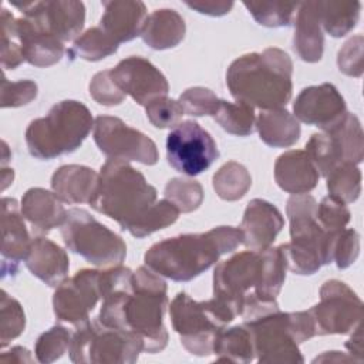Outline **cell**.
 <instances>
[{"label":"cell","mask_w":364,"mask_h":364,"mask_svg":"<svg viewBox=\"0 0 364 364\" xmlns=\"http://www.w3.org/2000/svg\"><path fill=\"white\" fill-rule=\"evenodd\" d=\"M168 307V289L161 274L141 266L134 272L132 286L102 299L98 320L112 328L136 334L145 353H159L168 344L164 313Z\"/></svg>","instance_id":"1"},{"label":"cell","mask_w":364,"mask_h":364,"mask_svg":"<svg viewBox=\"0 0 364 364\" xmlns=\"http://www.w3.org/2000/svg\"><path fill=\"white\" fill-rule=\"evenodd\" d=\"M239 245H243L239 228L218 226L203 233H185L156 242L145 252L144 262L162 277L189 282Z\"/></svg>","instance_id":"2"},{"label":"cell","mask_w":364,"mask_h":364,"mask_svg":"<svg viewBox=\"0 0 364 364\" xmlns=\"http://www.w3.org/2000/svg\"><path fill=\"white\" fill-rule=\"evenodd\" d=\"M293 61L277 47L247 53L232 61L226 85L236 101L262 111L283 108L293 92Z\"/></svg>","instance_id":"3"},{"label":"cell","mask_w":364,"mask_h":364,"mask_svg":"<svg viewBox=\"0 0 364 364\" xmlns=\"http://www.w3.org/2000/svg\"><path fill=\"white\" fill-rule=\"evenodd\" d=\"M156 189L127 161L108 159L98 173L91 208L128 230L154 203Z\"/></svg>","instance_id":"4"},{"label":"cell","mask_w":364,"mask_h":364,"mask_svg":"<svg viewBox=\"0 0 364 364\" xmlns=\"http://www.w3.org/2000/svg\"><path fill=\"white\" fill-rule=\"evenodd\" d=\"M94 128L91 111L80 101L64 100L46 117L33 119L26 129V145L31 156L48 161L77 151Z\"/></svg>","instance_id":"5"},{"label":"cell","mask_w":364,"mask_h":364,"mask_svg":"<svg viewBox=\"0 0 364 364\" xmlns=\"http://www.w3.org/2000/svg\"><path fill=\"white\" fill-rule=\"evenodd\" d=\"M317 202L309 193L291 195L286 213L290 222V243H283L287 269L294 274L310 276L333 263L336 236L326 233L316 219Z\"/></svg>","instance_id":"6"},{"label":"cell","mask_w":364,"mask_h":364,"mask_svg":"<svg viewBox=\"0 0 364 364\" xmlns=\"http://www.w3.org/2000/svg\"><path fill=\"white\" fill-rule=\"evenodd\" d=\"M169 317L181 344L198 357L213 354L218 334L235 318L229 309L215 297L196 301L185 291H179L171 301Z\"/></svg>","instance_id":"7"},{"label":"cell","mask_w":364,"mask_h":364,"mask_svg":"<svg viewBox=\"0 0 364 364\" xmlns=\"http://www.w3.org/2000/svg\"><path fill=\"white\" fill-rule=\"evenodd\" d=\"M142 351L136 334L108 327L98 317L75 326L68 348L73 363L91 364H132Z\"/></svg>","instance_id":"8"},{"label":"cell","mask_w":364,"mask_h":364,"mask_svg":"<svg viewBox=\"0 0 364 364\" xmlns=\"http://www.w3.org/2000/svg\"><path fill=\"white\" fill-rule=\"evenodd\" d=\"M61 228L64 245L75 255L84 257L97 267L122 264L127 256V245L121 236L100 223L90 212L71 208Z\"/></svg>","instance_id":"9"},{"label":"cell","mask_w":364,"mask_h":364,"mask_svg":"<svg viewBox=\"0 0 364 364\" xmlns=\"http://www.w3.org/2000/svg\"><path fill=\"white\" fill-rule=\"evenodd\" d=\"M249 330L255 358L263 364H299L304 358L299 350V344L291 336L289 324V313L280 311L279 306L263 311L243 321Z\"/></svg>","instance_id":"10"},{"label":"cell","mask_w":364,"mask_h":364,"mask_svg":"<svg viewBox=\"0 0 364 364\" xmlns=\"http://www.w3.org/2000/svg\"><path fill=\"white\" fill-rule=\"evenodd\" d=\"M316 336L350 334L363 318V301L344 282L331 279L320 289V301L309 309Z\"/></svg>","instance_id":"11"},{"label":"cell","mask_w":364,"mask_h":364,"mask_svg":"<svg viewBox=\"0 0 364 364\" xmlns=\"http://www.w3.org/2000/svg\"><path fill=\"white\" fill-rule=\"evenodd\" d=\"M219 149L212 135L196 121L179 122L166 136V159L178 172L196 176L210 168Z\"/></svg>","instance_id":"12"},{"label":"cell","mask_w":364,"mask_h":364,"mask_svg":"<svg viewBox=\"0 0 364 364\" xmlns=\"http://www.w3.org/2000/svg\"><path fill=\"white\" fill-rule=\"evenodd\" d=\"M92 129L95 145L109 159L136 161L144 165H155L159 159L156 144L118 117L100 115L94 119Z\"/></svg>","instance_id":"13"},{"label":"cell","mask_w":364,"mask_h":364,"mask_svg":"<svg viewBox=\"0 0 364 364\" xmlns=\"http://www.w3.org/2000/svg\"><path fill=\"white\" fill-rule=\"evenodd\" d=\"M259 273V252L235 253L213 270V297L240 316L246 294L255 287Z\"/></svg>","instance_id":"14"},{"label":"cell","mask_w":364,"mask_h":364,"mask_svg":"<svg viewBox=\"0 0 364 364\" xmlns=\"http://www.w3.org/2000/svg\"><path fill=\"white\" fill-rule=\"evenodd\" d=\"M100 299V270L81 269L55 287L53 310L58 321L78 326L90 318Z\"/></svg>","instance_id":"15"},{"label":"cell","mask_w":364,"mask_h":364,"mask_svg":"<svg viewBox=\"0 0 364 364\" xmlns=\"http://www.w3.org/2000/svg\"><path fill=\"white\" fill-rule=\"evenodd\" d=\"M11 3V1H10ZM21 10L23 17L46 30L61 43L80 36L85 23V7L77 0H46L11 3Z\"/></svg>","instance_id":"16"},{"label":"cell","mask_w":364,"mask_h":364,"mask_svg":"<svg viewBox=\"0 0 364 364\" xmlns=\"http://www.w3.org/2000/svg\"><path fill=\"white\" fill-rule=\"evenodd\" d=\"M109 71L121 91L139 105L145 107L159 97H166L169 91L166 77L144 57H127Z\"/></svg>","instance_id":"17"},{"label":"cell","mask_w":364,"mask_h":364,"mask_svg":"<svg viewBox=\"0 0 364 364\" xmlns=\"http://www.w3.org/2000/svg\"><path fill=\"white\" fill-rule=\"evenodd\" d=\"M293 112L297 121L328 131L338 125L348 111L338 90L330 82H323L303 88L293 102Z\"/></svg>","instance_id":"18"},{"label":"cell","mask_w":364,"mask_h":364,"mask_svg":"<svg viewBox=\"0 0 364 364\" xmlns=\"http://www.w3.org/2000/svg\"><path fill=\"white\" fill-rule=\"evenodd\" d=\"M1 277L16 276L20 263L26 259L31 239L14 198L1 199Z\"/></svg>","instance_id":"19"},{"label":"cell","mask_w":364,"mask_h":364,"mask_svg":"<svg viewBox=\"0 0 364 364\" xmlns=\"http://www.w3.org/2000/svg\"><path fill=\"white\" fill-rule=\"evenodd\" d=\"M284 226L280 210L264 199H252L243 213L240 230L243 245L249 250L260 252L270 247Z\"/></svg>","instance_id":"20"},{"label":"cell","mask_w":364,"mask_h":364,"mask_svg":"<svg viewBox=\"0 0 364 364\" xmlns=\"http://www.w3.org/2000/svg\"><path fill=\"white\" fill-rule=\"evenodd\" d=\"M104 13L100 26L118 44L141 36L146 20V7L139 0L102 1Z\"/></svg>","instance_id":"21"},{"label":"cell","mask_w":364,"mask_h":364,"mask_svg":"<svg viewBox=\"0 0 364 364\" xmlns=\"http://www.w3.org/2000/svg\"><path fill=\"white\" fill-rule=\"evenodd\" d=\"M24 263L33 276L51 287L64 282L70 269L67 252L44 236L31 239Z\"/></svg>","instance_id":"22"},{"label":"cell","mask_w":364,"mask_h":364,"mask_svg":"<svg viewBox=\"0 0 364 364\" xmlns=\"http://www.w3.org/2000/svg\"><path fill=\"white\" fill-rule=\"evenodd\" d=\"M318 172L306 151L291 149L274 162V181L280 189L291 195L309 193L317 186Z\"/></svg>","instance_id":"23"},{"label":"cell","mask_w":364,"mask_h":364,"mask_svg":"<svg viewBox=\"0 0 364 364\" xmlns=\"http://www.w3.org/2000/svg\"><path fill=\"white\" fill-rule=\"evenodd\" d=\"M24 219L33 226V230L47 233L64 223L67 209L63 200L44 188H30L20 202Z\"/></svg>","instance_id":"24"},{"label":"cell","mask_w":364,"mask_h":364,"mask_svg":"<svg viewBox=\"0 0 364 364\" xmlns=\"http://www.w3.org/2000/svg\"><path fill=\"white\" fill-rule=\"evenodd\" d=\"M17 30L24 61L34 67H50L64 55V43L40 28L26 17L17 18Z\"/></svg>","instance_id":"25"},{"label":"cell","mask_w":364,"mask_h":364,"mask_svg":"<svg viewBox=\"0 0 364 364\" xmlns=\"http://www.w3.org/2000/svg\"><path fill=\"white\" fill-rule=\"evenodd\" d=\"M293 50L306 63H317L323 57L324 36L318 21L316 1H303L297 6Z\"/></svg>","instance_id":"26"},{"label":"cell","mask_w":364,"mask_h":364,"mask_svg":"<svg viewBox=\"0 0 364 364\" xmlns=\"http://www.w3.org/2000/svg\"><path fill=\"white\" fill-rule=\"evenodd\" d=\"M98 173L85 165H63L51 176L53 192L65 203L90 202L97 188Z\"/></svg>","instance_id":"27"},{"label":"cell","mask_w":364,"mask_h":364,"mask_svg":"<svg viewBox=\"0 0 364 364\" xmlns=\"http://www.w3.org/2000/svg\"><path fill=\"white\" fill-rule=\"evenodd\" d=\"M186 26L182 16L172 9H158L146 16L141 37L152 50L176 47L185 37Z\"/></svg>","instance_id":"28"},{"label":"cell","mask_w":364,"mask_h":364,"mask_svg":"<svg viewBox=\"0 0 364 364\" xmlns=\"http://www.w3.org/2000/svg\"><path fill=\"white\" fill-rule=\"evenodd\" d=\"M256 129L260 139L273 148H289L301 134L299 121L284 108L260 111L256 117Z\"/></svg>","instance_id":"29"},{"label":"cell","mask_w":364,"mask_h":364,"mask_svg":"<svg viewBox=\"0 0 364 364\" xmlns=\"http://www.w3.org/2000/svg\"><path fill=\"white\" fill-rule=\"evenodd\" d=\"M287 260L283 245L259 252V273L253 291L264 299H276L284 284Z\"/></svg>","instance_id":"30"},{"label":"cell","mask_w":364,"mask_h":364,"mask_svg":"<svg viewBox=\"0 0 364 364\" xmlns=\"http://www.w3.org/2000/svg\"><path fill=\"white\" fill-rule=\"evenodd\" d=\"M321 30L331 37L340 38L348 34L358 23L360 1L314 0Z\"/></svg>","instance_id":"31"},{"label":"cell","mask_w":364,"mask_h":364,"mask_svg":"<svg viewBox=\"0 0 364 364\" xmlns=\"http://www.w3.org/2000/svg\"><path fill=\"white\" fill-rule=\"evenodd\" d=\"M216 363L247 364L255 360V347L249 330L242 326L223 328L213 344Z\"/></svg>","instance_id":"32"},{"label":"cell","mask_w":364,"mask_h":364,"mask_svg":"<svg viewBox=\"0 0 364 364\" xmlns=\"http://www.w3.org/2000/svg\"><path fill=\"white\" fill-rule=\"evenodd\" d=\"M306 154L316 166L320 176H327L338 165L344 164L343 149L331 131L313 134L306 144Z\"/></svg>","instance_id":"33"},{"label":"cell","mask_w":364,"mask_h":364,"mask_svg":"<svg viewBox=\"0 0 364 364\" xmlns=\"http://www.w3.org/2000/svg\"><path fill=\"white\" fill-rule=\"evenodd\" d=\"M212 185L220 199L235 202L247 193L252 186V176L246 166L236 161H229L215 172Z\"/></svg>","instance_id":"34"},{"label":"cell","mask_w":364,"mask_h":364,"mask_svg":"<svg viewBox=\"0 0 364 364\" xmlns=\"http://www.w3.org/2000/svg\"><path fill=\"white\" fill-rule=\"evenodd\" d=\"M118 43L112 40L101 27H91L80 34L71 48L67 51L71 60L81 58L85 61H100L118 50Z\"/></svg>","instance_id":"35"},{"label":"cell","mask_w":364,"mask_h":364,"mask_svg":"<svg viewBox=\"0 0 364 364\" xmlns=\"http://www.w3.org/2000/svg\"><path fill=\"white\" fill-rule=\"evenodd\" d=\"M213 119L228 132L237 136H247L256 129V115L253 107L236 101H219Z\"/></svg>","instance_id":"36"},{"label":"cell","mask_w":364,"mask_h":364,"mask_svg":"<svg viewBox=\"0 0 364 364\" xmlns=\"http://www.w3.org/2000/svg\"><path fill=\"white\" fill-rule=\"evenodd\" d=\"M328 196L343 202L353 203L361 193V171L357 165L343 164L338 165L327 176Z\"/></svg>","instance_id":"37"},{"label":"cell","mask_w":364,"mask_h":364,"mask_svg":"<svg viewBox=\"0 0 364 364\" xmlns=\"http://www.w3.org/2000/svg\"><path fill=\"white\" fill-rule=\"evenodd\" d=\"M179 209L168 199L156 200L129 229L128 232L134 237H145L156 230L171 226L179 218Z\"/></svg>","instance_id":"38"},{"label":"cell","mask_w":364,"mask_h":364,"mask_svg":"<svg viewBox=\"0 0 364 364\" xmlns=\"http://www.w3.org/2000/svg\"><path fill=\"white\" fill-rule=\"evenodd\" d=\"M328 131L334 132V135L337 136L341 145L344 164H353V165L361 164L363 155H364V141H363V129H361L358 117L355 114L347 112L344 119Z\"/></svg>","instance_id":"39"},{"label":"cell","mask_w":364,"mask_h":364,"mask_svg":"<svg viewBox=\"0 0 364 364\" xmlns=\"http://www.w3.org/2000/svg\"><path fill=\"white\" fill-rule=\"evenodd\" d=\"M243 6L252 17L264 27L277 28L293 21L299 3L290 1H245Z\"/></svg>","instance_id":"40"},{"label":"cell","mask_w":364,"mask_h":364,"mask_svg":"<svg viewBox=\"0 0 364 364\" xmlns=\"http://www.w3.org/2000/svg\"><path fill=\"white\" fill-rule=\"evenodd\" d=\"M164 195L165 199L179 209V212L189 213L202 205L205 193L202 185L195 179L172 178L166 182Z\"/></svg>","instance_id":"41"},{"label":"cell","mask_w":364,"mask_h":364,"mask_svg":"<svg viewBox=\"0 0 364 364\" xmlns=\"http://www.w3.org/2000/svg\"><path fill=\"white\" fill-rule=\"evenodd\" d=\"M1 67L4 70H14L23 61V47L17 30V18L7 10L1 9Z\"/></svg>","instance_id":"42"},{"label":"cell","mask_w":364,"mask_h":364,"mask_svg":"<svg viewBox=\"0 0 364 364\" xmlns=\"http://www.w3.org/2000/svg\"><path fill=\"white\" fill-rule=\"evenodd\" d=\"M26 327V314L18 300L1 290L0 299V347L17 338Z\"/></svg>","instance_id":"43"},{"label":"cell","mask_w":364,"mask_h":364,"mask_svg":"<svg viewBox=\"0 0 364 364\" xmlns=\"http://www.w3.org/2000/svg\"><path fill=\"white\" fill-rule=\"evenodd\" d=\"M73 333L64 326H53L44 331L36 341V358L41 364H50L68 353Z\"/></svg>","instance_id":"44"},{"label":"cell","mask_w":364,"mask_h":364,"mask_svg":"<svg viewBox=\"0 0 364 364\" xmlns=\"http://www.w3.org/2000/svg\"><path fill=\"white\" fill-rule=\"evenodd\" d=\"M316 219L326 233L337 235L338 232L346 229L347 223L351 219V213L346 203L331 196H326L321 199L320 203H317Z\"/></svg>","instance_id":"45"},{"label":"cell","mask_w":364,"mask_h":364,"mask_svg":"<svg viewBox=\"0 0 364 364\" xmlns=\"http://www.w3.org/2000/svg\"><path fill=\"white\" fill-rule=\"evenodd\" d=\"M179 104L183 114L192 117H205L216 112L219 107V98L213 91L205 87H191L179 95Z\"/></svg>","instance_id":"46"},{"label":"cell","mask_w":364,"mask_h":364,"mask_svg":"<svg viewBox=\"0 0 364 364\" xmlns=\"http://www.w3.org/2000/svg\"><path fill=\"white\" fill-rule=\"evenodd\" d=\"M145 112L148 121L159 129L176 127L183 115L179 101L168 97H159L151 101L148 105H145Z\"/></svg>","instance_id":"47"},{"label":"cell","mask_w":364,"mask_h":364,"mask_svg":"<svg viewBox=\"0 0 364 364\" xmlns=\"http://www.w3.org/2000/svg\"><path fill=\"white\" fill-rule=\"evenodd\" d=\"M38 87L31 80L9 81L6 77L1 80V108H17L30 104L37 97Z\"/></svg>","instance_id":"48"},{"label":"cell","mask_w":364,"mask_h":364,"mask_svg":"<svg viewBox=\"0 0 364 364\" xmlns=\"http://www.w3.org/2000/svg\"><path fill=\"white\" fill-rule=\"evenodd\" d=\"M90 95L92 100L101 105L105 107H114L121 104L125 100V94L121 91V88L115 84V81L111 77L109 70H104L97 73L88 85Z\"/></svg>","instance_id":"49"},{"label":"cell","mask_w":364,"mask_h":364,"mask_svg":"<svg viewBox=\"0 0 364 364\" xmlns=\"http://www.w3.org/2000/svg\"><path fill=\"white\" fill-rule=\"evenodd\" d=\"M360 255V235L355 229H343L333 243V262L338 269L350 267Z\"/></svg>","instance_id":"50"},{"label":"cell","mask_w":364,"mask_h":364,"mask_svg":"<svg viewBox=\"0 0 364 364\" xmlns=\"http://www.w3.org/2000/svg\"><path fill=\"white\" fill-rule=\"evenodd\" d=\"M363 46L364 38L361 34H357L347 40L337 54L338 70L350 77L363 75Z\"/></svg>","instance_id":"51"},{"label":"cell","mask_w":364,"mask_h":364,"mask_svg":"<svg viewBox=\"0 0 364 364\" xmlns=\"http://www.w3.org/2000/svg\"><path fill=\"white\" fill-rule=\"evenodd\" d=\"M289 324L293 338L297 344H301L316 336L314 321L307 311H291L289 313Z\"/></svg>","instance_id":"52"},{"label":"cell","mask_w":364,"mask_h":364,"mask_svg":"<svg viewBox=\"0 0 364 364\" xmlns=\"http://www.w3.org/2000/svg\"><path fill=\"white\" fill-rule=\"evenodd\" d=\"M185 4L200 14L220 17L228 14L235 3L228 0H185Z\"/></svg>","instance_id":"53"},{"label":"cell","mask_w":364,"mask_h":364,"mask_svg":"<svg viewBox=\"0 0 364 364\" xmlns=\"http://www.w3.org/2000/svg\"><path fill=\"white\" fill-rule=\"evenodd\" d=\"M0 361L4 364H31L34 363V358L26 347L14 346L10 350L1 353Z\"/></svg>","instance_id":"54"},{"label":"cell","mask_w":364,"mask_h":364,"mask_svg":"<svg viewBox=\"0 0 364 364\" xmlns=\"http://www.w3.org/2000/svg\"><path fill=\"white\" fill-rule=\"evenodd\" d=\"M363 326L360 324L351 334V337L346 341V348L348 350V354L355 358L357 363L363 361Z\"/></svg>","instance_id":"55"},{"label":"cell","mask_w":364,"mask_h":364,"mask_svg":"<svg viewBox=\"0 0 364 364\" xmlns=\"http://www.w3.org/2000/svg\"><path fill=\"white\" fill-rule=\"evenodd\" d=\"M344 363V361H355L350 354L340 351H326L321 355H317L313 363Z\"/></svg>","instance_id":"56"},{"label":"cell","mask_w":364,"mask_h":364,"mask_svg":"<svg viewBox=\"0 0 364 364\" xmlns=\"http://www.w3.org/2000/svg\"><path fill=\"white\" fill-rule=\"evenodd\" d=\"M14 181V171L13 168H1V191H6Z\"/></svg>","instance_id":"57"},{"label":"cell","mask_w":364,"mask_h":364,"mask_svg":"<svg viewBox=\"0 0 364 364\" xmlns=\"http://www.w3.org/2000/svg\"><path fill=\"white\" fill-rule=\"evenodd\" d=\"M1 146H3L1 148V151H3V154H1V166H4L11 159V152H10L6 141H1Z\"/></svg>","instance_id":"58"}]
</instances>
